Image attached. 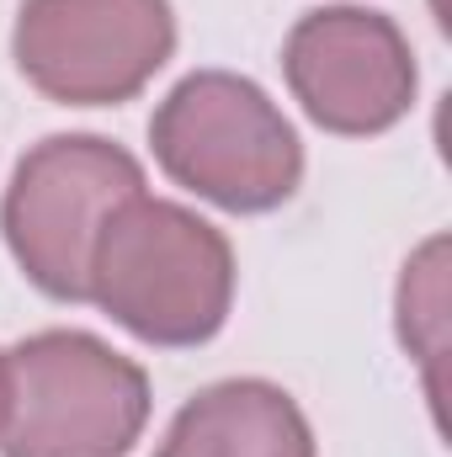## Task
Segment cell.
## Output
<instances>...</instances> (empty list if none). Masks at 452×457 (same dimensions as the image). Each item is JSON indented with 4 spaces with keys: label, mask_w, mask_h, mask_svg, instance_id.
<instances>
[{
    "label": "cell",
    "mask_w": 452,
    "mask_h": 457,
    "mask_svg": "<svg viewBox=\"0 0 452 457\" xmlns=\"http://www.w3.org/2000/svg\"><path fill=\"white\" fill-rule=\"evenodd\" d=\"M91 303L160 351L213 341L234 309V250L224 228L181 203L133 197L96 245Z\"/></svg>",
    "instance_id": "6da1fadb"
},
{
    "label": "cell",
    "mask_w": 452,
    "mask_h": 457,
    "mask_svg": "<svg viewBox=\"0 0 452 457\" xmlns=\"http://www.w3.org/2000/svg\"><path fill=\"white\" fill-rule=\"evenodd\" d=\"M160 170L224 213H272L304 181V144L282 107L234 70H197L149 117Z\"/></svg>",
    "instance_id": "7a4b0ae2"
},
{
    "label": "cell",
    "mask_w": 452,
    "mask_h": 457,
    "mask_svg": "<svg viewBox=\"0 0 452 457\" xmlns=\"http://www.w3.org/2000/svg\"><path fill=\"white\" fill-rule=\"evenodd\" d=\"M133 197H144V165L122 144L96 133H54L16 160L0 228L38 293L91 303L96 245Z\"/></svg>",
    "instance_id": "3957f363"
},
{
    "label": "cell",
    "mask_w": 452,
    "mask_h": 457,
    "mask_svg": "<svg viewBox=\"0 0 452 457\" xmlns=\"http://www.w3.org/2000/svg\"><path fill=\"white\" fill-rule=\"evenodd\" d=\"M149 426V378L86 330H38L5 351L0 457H122Z\"/></svg>",
    "instance_id": "277c9868"
},
{
    "label": "cell",
    "mask_w": 452,
    "mask_h": 457,
    "mask_svg": "<svg viewBox=\"0 0 452 457\" xmlns=\"http://www.w3.org/2000/svg\"><path fill=\"white\" fill-rule=\"evenodd\" d=\"M176 54L171 0H21L11 59L59 107H122Z\"/></svg>",
    "instance_id": "5b68a950"
},
{
    "label": "cell",
    "mask_w": 452,
    "mask_h": 457,
    "mask_svg": "<svg viewBox=\"0 0 452 457\" xmlns=\"http://www.w3.org/2000/svg\"><path fill=\"white\" fill-rule=\"evenodd\" d=\"M293 102L340 138H372L415 107V48L394 16L367 5H325L298 16L282 43Z\"/></svg>",
    "instance_id": "8992f818"
},
{
    "label": "cell",
    "mask_w": 452,
    "mask_h": 457,
    "mask_svg": "<svg viewBox=\"0 0 452 457\" xmlns=\"http://www.w3.org/2000/svg\"><path fill=\"white\" fill-rule=\"evenodd\" d=\"M155 457H314V431L288 388L224 378L176 410Z\"/></svg>",
    "instance_id": "52a82bcc"
},
{
    "label": "cell",
    "mask_w": 452,
    "mask_h": 457,
    "mask_svg": "<svg viewBox=\"0 0 452 457\" xmlns=\"http://www.w3.org/2000/svg\"><path fill=\"white\" fill-rule=\"evenodd\" d=\"M399 341H405L410 356H421L426 388L437 399L442 394L437 361H442V341H448V245L442 239H431L415 261H405V277H399Z\"/></svg>",
    "instance_id": "ba28073f"
},
{
    "label": "cell",
    "mask_w": 452,
    "mask_h": 457,
    "mask_svg": "<svg viewBox=\"0 0 452 457\" xmlns=\"http://www.w3.org/2000/svg\"><path fill=\"white\" fill-rule=\"evenodd\" d=\"M0 410H5V351H0Z\"/></svg>",
    "instance_id": "9c48e42d"
}]
</instances>
